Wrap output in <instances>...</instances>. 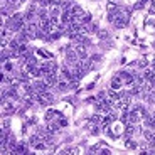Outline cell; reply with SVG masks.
Instances as JSON below:
<instances>
[{
	"instance_id": "cell-1",
	"label": "cell",
	"mask_w": 155,
	"mask_h": 155,
	"mask_svg": "<svg viewBox=\"0 0 155 155\" xmlns=\"http://www.w3.org/2000/svg\"><path fill=\"white\" fill-rule=\"evenodd\" d=\"M79 54L76 52V49L73 47V44H71V47H68L66 49V64L69 68H74V66H78L79 64Z\"/></svg>"
},
{
	"instance_id": "cell-2",
	"label": "cell",
	"mask_w": 155,
	"mask_h": 155,
	"mask_svg": "<svg viewBox=\"0 0 155 155\" xmlns=\"http://www.w3.org/2000/svg\"><path fill=\"white\" fill-rule=\"evenodd\" d=\"M56 101L54 94L51 93V91H46V93H41L37 96V103L39 105H42V106H47V105H52Z\"/></svg>"
},
{
	"instance_id": "cell-3",
	"label": "cell",
	"mask_w": 155,
	"mask_h": 155,
	"mask_svg": "<svg viewBox=\"0 0 155 155\" xmlns=\"http://www.w3.org/2000/svg\"><path fill=\"white\" fill-rule=\"evenodd\" d=\"M118 76L121 78V81H123V84L125 86H132L133 84V81H135V76H137V73H133V71H121Z\"/></svg>"
},
{
	"instance_id": "cell-4",
	"label": "cell",
	"mask_w": 155,
	"mask_h": 155,
	"mask_svg": "<svg viewBox=\"0 0 155 155\" xmlns=\"http://www.w3.org/2000/svg\"><path fill=\"white\" fill-rule=\"evenodd\" d=\"M29 147H31V143L29 142H19L15 147V153H29Z\"/></svg>"
},
{
	"instance_id": "cell-5",
	"label": "cell",
	"mask_w": 155,
	"mask_h": 155,
	"mask_svg": "<svg viewBox=\"0 0 155 155\" xmlns=\"http://www.w3.org/2000/svg\"><path fill=\"white\" fill-rule=\"evenodd\" d=\"M121 86H123V81H121V78L116 74V76L111 79V89H115V91H120Z\"/></svg>"
},
{
	"instance_id": "cell-6",
	"label": "cell",
	"mask_w": 155,
	"mask_h": 155,
	"mask_svg": "<svg viewBox=\"0 0 155 155\" xmlns=\"http://www.w3.org/2000/svg\"><path fill=\"white\" fill-rule=\"evenodd\" d=\"M58 91H61V93H66L68 89H69V81L68 79H59V83L58 84Z\"/></svg>"
},
{
	"instance_id": "cell-7",
	"label": "cell",
	"mask_w": 155,
	"mask_h": 155,
	"mask_svg": "<svg viewBox=\"0 0 155 155\" xmlns=\"http://www.w3.org/2000/svg\"><path fill=\"white\" fill-rule=\"evenodd\" d=\"M41 142H42V138H41V137H39V133L37 135H32L31 138H29V143H31V147H37L39 143H41Z\"/></svg>"
},
{
	"instance_id": "cell-8",
	"label": "cell",
	"mask_w": 155,
	"mask_h": 155,
	"mask_svg": "<svg viewBox=\"0 0 155 155\" xmlns=\"http://www.w3.org/2000/svg\"><path fill=\"white\" fill-rule=\"evenodd\" d=\"M14 71H15V68H14V62H10V61L4 62V73H7V74H12Z\"/></svg>"
},
{
	"instance_id": "cell-9",
	"label": "cell",
	"mask_w": 155,
	"mask_h": 155,
	"mask_svg": "<svg viewBox=\"0 0 155 155\" xmlns=\"http://www.w3.org/2000/svg\"><path fill=\"white\" fill-rule=\"evenodd\" d=\"M73 7H74L73 0H64V2H61V8H62V10H73Z\"/></svg>"
},
{
	"instance_id": "cell-10",
	"label": "cell",
	"mask_w": 155,
	"mask_h": 155,
	"mask_svg": "<svg viewBox=\"0 0 155 155\" xmlns=\"http://www.w3.org/2000/svg\"><path fill=\"white\" fill-rule=\"evenodd\" d=\"M127 147L128 148H137V147H138V143L135 142V138H133V137H130V138H127Z\"/></svg>"
},
{
	"instance_id": "cell-11",
	"label": "cell",
	"mask_w": 155,
	"mask_h": 155,
	"mask_svg": "<svg viewBox=\"0 0 155 155\" xmlns=\"http://www.w3.org/2000/svg\"><path fill=\"white\" fill-rule=\"evenodd\" d=\"M98 35H100V39H101V41H105L106 37H110L108 31H100V32H98Z\"/></svg>"
},
{
	"instance_id": "cell-12",
	"label": "cell",
	"mask_w": 155,
	"mask_h": 155,
	"mask_svg": "<svg viewBox=\"0 0 155 155\" xmlns=\"http://www.w3.org/2000/svg\"><path fill=\"white\" fill-rule=\"evenodd\" d=\"M2 130H8V118H7V116L4 118V123H2Z\"/></svg>"
},
{
	"instance_id": "cell-13",
	"label": "cell",
	"mask_w": 155,
	"mask_h": 155,
	"mask_svg": "<svg viewBox=\"0 0 155 155\" xmlns=\"http://www.w3.org/2000/svg\"><path fill=\"white\" fill-rule=\"evenodd\" d=\"M91 61H93V62H94V61H96V62H98V61H101V56H100V54H94V56H91Z\"/></svg>"
},
{
	"instance_id": "cell-14",
	"label": "cell",
	"mask_w": 155,
	"mask_h": 155,
	"mask_svg": "<svg viewBox=\"0 0 155 155\" xmlns=\"http://www.w3.org/2000/svg\"><path fill=\"white\" fill-rule=\"evenodd\" d=\"M147 64H148L147 61H138L137 62V66H140V68H147Z\"/></svg>"
},
{
	"instance_id": "cell-15",
	"label": "cell",
	"mask_w": 155,
	"mask_h": 155,
	"mask_svg": "<svg viewBox=\"0 0 155 155\" xmlns=\"http://www.w3.org/2000/svg\"><path fill=\"white\" fill-rule=\"evenodd\" d=\"M91 133H93V135H98V133H100V128H98L96 125H94V127L91 128Z\"/></svg>"
}]
</instances>
